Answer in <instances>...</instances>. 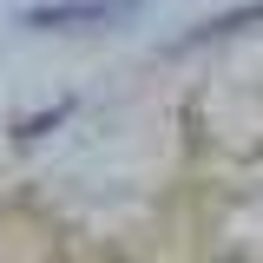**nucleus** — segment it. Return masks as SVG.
Listing matches in <instances>:
<instances>
[{
  "instance_id": "1",
  "label": "nucleus",
  "mask_w": 263,
  "mask_h": 263,
  "mask_svg": "<svg viewBox=\"0 0 263 263\" xmlns=\"http://www.w3.org/2000/svg\"><path fill=\"white\" fill-rule=\"evenodd\" d=\"M250 20H263V0L237 7V13H217V20H204V27H197V40H217V33H243Z\"/></svg>"
}]
</instances>
